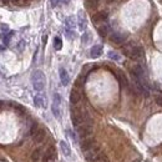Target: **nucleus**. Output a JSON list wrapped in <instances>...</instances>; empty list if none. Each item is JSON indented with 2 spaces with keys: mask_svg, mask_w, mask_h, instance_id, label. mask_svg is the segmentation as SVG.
<instances>
[{
  "mask_svg": "<svg viewBox=\"0 0 162 162\" xmlns=\"http://www.w3.org/2000/svg\"><path fill=\"white\" fill-rule=\"evenodd\" d=\"M31 84H33V87L36 91H43L44 90L45 84H46V79H45V75L41 70H35L31 74Z\"/></svg>",
  "mask_w": 162,
  "mask_h": 162,
  "instance_id": "f257e3e1",
  "label": "nucleus"
},
{
  "mask_svg": "<svg viewBox=\"0 0 162 162\" xmlns=\"http://www.w3.org/2000/svg\"><path fill=\"white\" fill-rule=\"evenodd\" d=\"M71 121L75 127H79L84 122V114L81 112V110L77 109V107H72L71 109Z\"/></svg>",
  "mask_w": 162,
  "mask_h": 162,
  "instance_id": "f03ea898",
  "label": "nucleus"
},
{
  "mask_svg": "<svg viewBox=\"0 0 162 162\" xmlns=\"http://www.w3.org/2000/svg\"><path fill=\"white\" fill-rule=\"evenodd\" d=\"M100 153H101V148H100V146L96 145L95 147H92L91 150L85 152V158H86L87 162H95Z\"/></svg>",
  "mask_w": 162,
  "mask_h": 162,
  "instance_id": "7ed1b4c3",
  "label": "nucleus"
},
{
  "mask_svg": "<svg viewBox=\"0 0 162 162\" xmlns=\"http://www.w3.org/2000/svg\"><path fill=\"white\" fill-rule=\"evenodd\" d=\"M127 34L125 33H112L110 35V41L114 43L115 45H122L127 40Z\"/></svg>",
  "mask_w": 162,
  "mask_h": 162,
  "instance_id": "20e7f679",
  "label": "nucleus"
},
{
  "mask_svg": "<svg viewBox=\"0 0 162 162\" xmlns=\"http://www.w3.org/2000/svg\"><path fill=\"white\" fill-rule=\"evenodd\" d=\"M96 146V140L95 137H86V139H83V141H81L80 143V147L81 150H83L84 152H87L89 150H91L92 147Z\"/></svg>",
  "mask_w": 162,
  "mask_h": 162,
  "instance_id": "39448f33",
  "label": "nucleus"
},
{
  "mask_svg": "<svg viewBox=\"0 0 162 162\" xmlns=\"http://www.w3.org/2000/svg\"><path fill=\"white\" fill-rule=\"evenodd\" d=\"M60 104H61V97L59 93H54V100H52V114L55 117L60 118Z\"/></svg>",
  "mask_w": 162,
  "mask_h": 162,
  "instance_id": "423d86ee",
  "label": "nucleus"
},
{
  "mask_svg": "<svg viewBox=\"0 0 162 162\" xmlns=\"http://www.w3.org/2000/svg\"><path fill=\"white\" fill-rule=\"evenodd\" d=\"M56 158V148L54 146H50L43 155V162H50Z\"/></svg>",
  "mask_w": 162,
  "mask_h": 162,
  "instance_id": "0eeeda50",
  "label": "nucleus"
},
{
  "mask_svg": "<svg viewBox=\"0 0 162 162\" xmlns=\"http://www.w3.org/2000/svg\"><path fill=\"white\" fill-rule=\"evenodd\" d=\"M143 56H145L143 48L142 46H139V45H135L133 49H132L131 55H130V59H132V60H140Z\"/></svg>",
  "mask_w": 162,
  "mask_h": 162,
  "instance_id": "6e6552de",
  "label": "nucleus"
},
{
  "mask_svg": "<svg viewBox=\"0 0 162 162\" xmlns=\"http://www.w3.org/2000/svg\"><path fill=\"white\" fill-rule=\"evenodd\" d=\"M109 18V14L107 11H99V12H95L92 15V23L93 24H101V23H105Z\"/></svg>",
  "mask_w": 162,
  "mask_h": 162,
  "instance_id": "1a4fd4ad",
  "label": "nucleus"
},
{
  "mask_svg": "<svg viewBox=\"0 0 162 162\" xmlns=\"http://www.w3.org/2000/svg\"><path fill=\"white\" fill-rule=\"evenodd\" d=\"M115 76H116L117 81H118L120 85L122 86V87H127V86H129L127 77H126V75H125L122 71H121V70H116V71H115Z\"/></svg>",
  "mask_w": 162,
  "mask_h": 162,
  "instance_id": "9d476101",
  "label": "nucleus"
},
{
  "mask_svg": "<svg viewBox=\"0 0 162 162\" xmlns=\"http://www.w3.org/2000/svg\"><path fill=\"white\" fill-rule=\"evenodd\" d=\"M45 137H46V131H45L44 129H41V127H40V129L33 135V140H34V142H36V143L43 142V141L45 140Z\"/></svg>",
  "mask_w": 162,
  "mask_h": 162,
  "instance_id": "9b49d317",
  "label": "nucleus"
},
{
  "mask_svg": "<svg viewBox=\"0 0 162 162\" xmlns=\"http://www.w3.org/2000/svg\"><path fill=\"white\" fill-rule=\"evenodd\" d=\"M80 100H81V92H80V90L76 89V87L72 89L71 92H70V102L72 105H76Z\"/></svg>",
  "mask_w": 162,
  "mask_h": 162,
  "instance_id": "f8f14e48",
  "label": "nucleus"
},
{
  "mask_svg": "<svg viewBox=\"0 0 162 162\" xmlns=\"http://www.w3.org/2000/svg\"><path fill=\"white\" fill-rule=\"evenodd\" d=\"M59 72H60V80H61V84H62L64 86L69 85V83H70V77H69V74H67V71L64 69V67H60Z\"/></svg>",
  "mask_w": 162,
  "mask_h": 162,
  "instance_id": "ddd939ff",
  "label": "nucleus"
},
{
  "mask_svg": "<svg viewBox=\"0 0 162 162\" xmlns=\"http://www.w3.org/2000/svg\"><path fill=\"white\" fill-rule=\"evenodd\" d=\"M102 54V45H95L91 48V51H90V55L92 59H97L101 56Z\"/></svg>",
  "mask_w": 162,
  "mask_h": 162,
  "instance_id": "4468645a",
  "label": "nucleus"
},
{
  "mask_svg": "<svg viewBox=\"0 0 162 162\" xmlns=\"http://www.w3.org/2000/svg\"><path fill=\"white\" fill-rule=\"evenodd\" d=\"M86 25H87V21H86V16L84 14V11H79V28L80 30H85L86 29Z\"/></svg>",
  "mask_w": 162,
  "mask_h": 162,
  "instance_id": "2eb2a0df",
  "label": "nucleus"
},
{
  "mask_svg": "<svg viewBox=\"0 0 162 162\" xmlns=\"http://www.w3.org/2000/svg\"><path fill=\"white\" fill-rule=\"evenodd\" d=\"M43 151H41V148H36V150L33 151L31 153V161L33 162H40V161H43Z\"/></svg>",
  "mask_w": 162,
  "mask_h": 162,
  "instance_id": "dca6fc26",
  "label": "nucleus"
},
{
  "mask_svg": "<svg viewBox=\"0 0 162 162\" xmlns=\"http://www.w3.org/2000/svg\"><path fill=\"white\" fill-rule=\"evenodd\" d=\"M34 104L36 107H45V97L41 95V93H37V95L34 97Z\"/></svg>",
  "mask_w": 162,
  "mask_h": 162,
  "instance_id": "f3484780",
  "label": "nucleus"
},
{
  "mask_svg": "<svg viewBox=\"0 0 162 162\" xmlns=\"http://www.w3.org/2000/svg\"><path fill=\"white\" fill-rule=\"evenodd\" d=\"M97 31H99L100 36H102V37H106L107 35H109V34H110V26H109V25H107V24H104V25L99 26V29H97Z\"/></svg>",
  "mask_w": 162,
  "mask_h": 162,
  "instance_id": "a211bd4d",
  "label": "nucleus"
},
{
  "mask_svg": "<svg viewBox=\"0 0 162 162\" xmlns=\"http://www.w3.org/2000/svg\"><path fill=\"white\" fill-rule=\"evenodd\" d=\"M60 148H61V151H62L64 156H70V155H71V148H70L69 145H67V142L61 141V142H60Z\"/></svg>",
  "mask_w": 162,
  "mask_h": 162,
  "instance_id": "6ab92c4d",
  "label": "nucleus"
},
{
  "mask_svg": "<svg viewBox=\"0 0 162 162\" xmlns=\"http://www.w3.org/2000/svg\"><path fill=\"white\" fill-rule=\"evenodd\" d=\"M85 81H86V75H80L79 77H77V80L75 81V86H76V89H79V87H83L84 86V84H85Z\"/></svg>",
  "mask_w": 162,
  "mask_h": 162,
  "instance_id": "aec40b11",
  "label": "nucleus"
},
{
  "mask_svg": "<svg viewBox=\"0 0 162 162\" xmlns=\"http://www.w3.org/2000/svg\"><path fill=\"white\" fill-rule=\"evenodd\" d=\"M86 6L90 10H95L99 6V0H86Z\"/></svg>",
  "mask_w": 162,
  "mask_h": 162,
  "instance_id": "412c9836",
  "label": "nucleus"
},
{
  "mask_svg": "<svg viewBox=\"0 0 162 162\" xmlns=\"http://www.w3.org/2000/svg\"><path fill=\"white\" fill-rule=\"evenodd\" d=\"M12 35H14V31H9L8 34L2 35V39H3V41H4V44H5V45H8V44H9V41H10V39L12 37Z\"/></svg>",
  "mask_w": 162,
  "mask_h": 162,
  "instance_id": "4be33fe9",
  "label": "nucleus"
},
{
  "mask_svg": "<svg viewBox=\"0 0 162 162\" xmlns=\"http://www.w3.org/2000/svg\"><path fill=\"white\" fill-rule=\"evenodd\" d=\"M61 48H62L61 39L60 37H55V39H54V49H55V50H61Z\"/></svg>",
  "mask_w": 162,
  "mask_h": 162,
  "instance_id": "5701e85b",
  "label": "nucleus"
},
{
  "mask_svg": "<svg viewBox=\"0 0 162 162\" xmlns=\"http://www.w3.org/2000/svg\"><path fill=\"white\" fill-rule=\"evenodd\" d=\"M65 24H66V29H69L71 30L74 26H75V21H74V18H67L65 20Z\"/></svg>",
  "mask_w": 162,
  "mask_h": 162,
  "instance_id": "b1692460",
  "label": "nucleus"
},
{
  "mask_svg": "<svg viewBox=\"0 0 162 162\" xmlns=\"http://www.w3.org/2000/svg\"><path fill=\"white\" fill-rule=\"evenodd\" d=\"M107 55H109V58L111 59V60H114V61H120V55L117 52H115V51H109V54H107Z\"/></svg>",
  "mask_w": 162,
  "mask_h": 162,
  "instance_id": "393cba45",
  "label": "nucleus"
},
{
  "mask_svg": "<svg viewBox=\"0 0 162 162\" xmlns=\"http://www.w3.org/2000/svg\"><path fill=\"white\" fill-rule=\"evenodd\" d=\"M95 162H110V161H109V157H107L105 153H102V152H101V153L99 155V157L96 158V161H95Z\"/></svg>",
  "mask_w": 162,
  "mask_h": 162,
  "instance_id": "a878e982",
  "label": "nucleus"
},
{
  "mask_svg": "<svg viewBox=\"0 0 162 162\" xmlns=\"http://www.w3.org/2000/svg\"><path fill=\"white\" fill-rule=\"evenodd\" d=\"M12 107H14L15 110H18V111H19V112H20L21 115H24V114L26 112V111H25V109H24V107H23L21 105H19V104H12Z\"/></svg>",
  "mask_w": 162,
  "mask_h": 162,
  "instance_id": "bb28decb",
  "label": "nucleus"
},
{
  "mask_svg": "<svg viewBox=\"0 0 162 162\" xmlns=\"http://www.w3.org/2000/svg\"><path fill=\"white\" fill-rule=\"evenodd\" d=\"M81 40H83V44H87L90 40V33H85L83 35V37H81Z\"/></svg>",
  "mask_w": 162,
  "mask_h": 162,
  "instance_id": "cd10ccee",
  "label": "nucleus"
},
{
  "mask_svg": "<svg viewBox=\"0 0 162 162\" xmlns=\"http://www.w3.org/2000/svg\"><path fill=\"white\" fill-rule=\"evenodd\" d=\"M66 36H67V39H74L75 37V33L72 31V30H69V29H66Z\"/></svg>",
  "mask_w": 162,
  "mask_h": 162,
  "instance_id": "c85d7f7f",
  "label": "nucleus"
},
{
  "mask_svg": "<svg viewBox=\"0 0 162 162\" xmlns=\"http://www.w3.org/2000/svg\"><path fill=\"white\" fill-rule=\"evenodd\" d=\"M155 102H156L158 106L162 107V95H156V97H155Z\"/></svg>",
  "mask_w": 162,
  "mask_h": 162,
  "instance_id": "c756f323",
  "label": "nucleus"
},
{
  "mask_svg": "<svg viewBox=\"0 0 162 162\" xmlns=\"http://www.w3.org/2000/svg\"><path fill=\"white\" fill-rule=\"evenodd\" d=\"M50 3H51L52 6H58L59 3H60V0H50Z\"/></svg>",
  "mask_w": 162,
  "mask_h": 162,
  "instance_id": "7c9ffc66",
  "label": "nucleus"
},
{
  "mask_svg": "<svg viewBox=\"0 0 162 162\" xmlns=\"http://www.w3.org/2000/svg\"><path fill=\"white\" fill-rule=\"evenodd\" d=\"M10 3L15 4V5H21V0H10Z\"/></svg>",
  "mask_w": 162,
  "mask_h": 162,
  "instance_id": "2f4dec72",
  "label": "nucleus"
},
{
  "mask_svg": "<svg viewBox=\"0 0 162 162\" xmlns=\"http://www.w3.org/2000/svg\"><path fill=\"white\" fill-rule=\"evenodd\" d=\"M24 46H25V41H20V43H19V50L21 51Z\"/></svg>",
  "mask_w": 162,
  "mask_h": 162,
  "instance_id": "473e14b6",
  "label": "nucleus"
},
{
  "mask_svg": "<svg viewBox=\"0 0 162 162\" xmlns=\"http://www.w3.org/2000/svg\"><path fill=\"white\" fill-rule=\"evenodd\" d=\"M2 30H3V31H6V30H9L8 25H2Z\"/></svg>",
  "mask_w": 162,
  "mask_h": 162,
  "instance_id": "72a5a7b5",
  "label": "nucleus"
},
{
  "mask_svg": "<svg viewBox=\"0 0 162 162\" xmlns=\"http://www.w3.org/2000/svg\"><path fill=\"white\" fill-rule=\"evenodd\" d=\"M2 2H3V4H4V5H6V4H9V3H10V0H2Z\"/></svg>",
  "mask_w": 162,
  "mask_h": 162,
  "instance_id": "f704fd0d",
  "label": "nucleus"
},
{
  "mask_svg": "<svg viewBox=\"0 0 162 162\" xmlns=\"http://www.w3.org/2000/svg\"><path fill=\"white\" fill-rule=\"evenodd\" d=\"M46 40H48V36H46V35H45V36H43V43H44V44L46 43Z\"/></svg>",
  "mask_w": 162,
  "mask_h": 162,
  "instance_id": "c9c22d12",
  "label": "nucleus"
},
{
  "mask_svg": "<svg viewBox=\"0 0 162 162\" xmlns=\"http://www.w3.org/2000/svg\"><path fill=\"white\" fill-rule=\"evenodd\" d=\"M67 2H69V0H65V3H67Z\"/></svg>",
  "mask_w": 162,
  "mask_h": 162,
  "instance_id": "e433bc0d",
  "label": "nucleus"
}]
</instances>
